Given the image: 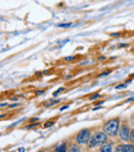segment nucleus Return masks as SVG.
I'll list each match as a JSON object with an SVG mask.
<instances>
[{
	"mask_svg": "<svg viewBox=\"0 0 134 152\" xmlns=\"http://www.w3.org/2000/svg\"><path fill=\"white\" fill-rule=\"evenodd\" d=\"M116 152H133L134 151V144H120L117 145L114 149Z\"/></svg>",
	"mask_w": 134,
	"mask_h": 152,
	"instance_id": "nucleus-5",
	"label": "nucleus"
},
{
	"mask_svg": "<svg viewBox=\"0 0 134 152\" xmlns=\"http://www.w3.org/2000/svg\"><path fill=\"white\" fill-rule=\"evenodd\" d=\"M120 35V32H117V33H112L110 34V36H118Z\"/></svg>",
	"mask_w": 134,
	"mask_h": 152,
	"instance_id": "nucleus-21",
	"label": "nucleus"
},
{
	"mask_svg": "<svg viewBox=\"0 0 134 152\" xmlns=\"http://www.w3.org/2000/svg\"><path fill=\"white\" fill-rule=\"evenodd\" d=\"M103 100H101V102H96V104H95V106L96 107H98V106H101V104H103Z\"/></svg>",
	"mask_w": 134,
	"mask_h": 152,
	"instance_id": "nucleus-17",
	"label": "nucleus"
},
{
	"mask_svg": "<svg viewBox=\"0 0 134 152\" xmlns=\"http://www.w3.org/2000/svg\"><path fill=\"white\" fill-rule=\"evenodd\" d=\"M127 86V83H125V84H121V85H118V86L116 87V89H122V88H125V87Z\"/></svg>",
	"mask_w": 134,
	"mask_h": 152,
	"instance_id": "nucleus-15",
	"label": "nucleus"
},
{
	"mask_svg": "<svg viewBox=\"0 0 134 152\" xmlns=\"http://www.w3.org/2000/svg\"><path fill=\"white\" fill-rule=\"evenodd\" d=\"M68 107H69V106H64V107H63V108H61L60 110H61V111H63V110H65V109H67Z\"/></svg>",
	"mask_w": 134,
	"mask_h": 152,
	"instance_id": "nucleus-24",
	"label": "nucleus"
},
{
	"mask_svg": "<svg viewBox=\"0 0 134 152\" xmlns=\"http://www.w3.org/2000/svg\"><path fill=\"white\" fill-rule=\"evenodd\" d=\"M63 90H64V88H59L56 92H54V93H53V96H54V97H56V96L58 95V94L60 93L61 91H63Z\"/></svg>",
	"mask_w": 134,
	"mask_h": 152,
	"instance_id": "nucleus-13",
	"label": "nucleus"
},
{
	"mask_svg": "<svg viewBox=\"0 0 134 152\" xmlns=\"http://www.w3.org/2000/svg\"><path fill=\"white\" fill-rule=\"evenodd\" d=\"M119 129H120V119L112 118L109 119L103 124L102 130L107 134L109 138H116L119 136Z\"/></svg>",
	"mask_w": 134,
	"mask_h": 152,
	"instance_id": "nucleus-1",
	"label": "nucleus"
},
{
	"mask_svg": "<svg viewBox=\"0 0 134 152\" xmlns=\"http://www.w3.org/2000/svg\"><path fill=\"white\" fill-rule=\"evenodd\" d=\"M60 102L59 99H50V100H48V102L44 104V106L46 107H52V106H54V104H58V102Z\"/></svg>",
	"mask_w": 134,
	"mask_h": 152,
	"instance_id": "nucleus-9",
	"label": "nucleus"
},
{
	"mask_svg": "<svg viewBox=\"0 0 134 152\" xmlns=\"http://www.w3.org/2000/svg\"><path fill=\"white\" fill-rule=\"evenodd\" d=\"M54 124H55V122H54V121H49V122H46V123H44V124H43V127H44V128L50 127V126L54 125Z\"/></svg>",
	"mask_w": 134,
	"mask_h": 152,
	"instance_id": "nucleus-11",
	"label": "nucleus"
},
{
	"mask_svg": "<svg viewBox=\"0 0 134 152\" xmlns=\"http://www.w3.org/2000/svg\"><path fill=\"white\" fill-rule=\"evenodd\" d=\"M67 150L70 151V152H78V151H80V145L74 142V143H72V144L69 145V147H68Z\"/></svg>",
	"mask_w": 134,
	"mask_h": 152,
	"instance_id": "nucleus-7",
	"label": "nucleus"
},
{
	"mask_svg": "<svg viewBox=\"0 0 134 152\" xmlns=\"http://www.w3.org/2000/svg\"><path fill=\"white\" fill-rule=\"evenodd\" d=\"M130 127H129V124L127 122H123L120 126V129H119V138L121 141L125 143L129 142V137H130Z\"/></svg>",
	"mask_w": 134,
	"mask_h": 152,
	"instance_id": "nucleus-4",
	"label": "nucleus"
},
{
	"mask_svg": "<svg viewBox=\"0 0 134 152\" xmlns=\"http://www.w3.org/2000/svg\"><path fill=\"white\" fill-rule=\"evenodd\" d=\"M73 59H74V57L70 56V57H66V58H65V60H66V61H69V60H73Z\"/></svg>",
	"mask_w": 134,
	"mask_h": 152,
	"instance_id": "nucleus-18",
	"label": "nucleus"
},
{
	"mask_svg": "<svg viewBox=\"0 0 134 152\" xmlns=\"http://www.w3.org/2000/svg\"><path fill=\"white\" fill-rule=\"evenodd\" d=\"M37 125H38V123H37V122H35V123L30 124V125H27L26 126V129H30V128H33L34 126H37Z\"/></svg>",
	"mask_w": 134,
	"mask_h": 152,
	"instance_id": "nucleus-14",
	"label": "nucleus"
},
{
	"mask_svg": "<svg viewBox=\"0 0 134 152\" xmlns=\"http://www.w3.org/2000/svg\"><path fill=\"white\" fill-rule=\"evenodd\" d=\"M68 147L66 146V143H63V144H61V145H59V146H57L56 147V149H55V151L56 152H60V151H62V152H64V151H66Z\"/></svg>",
	"mask_w": 134,
	"mask_h": 152,
	"instance_id": "nucleus-8",
	"label": "nucleus"
},
{
	"mask_svg": "<svg viewBox=\"0 0 134 152\" xmlns=\"http://www.w3.org/2000/svg\"><path fill=\"white\" fill-rule=\"evenodd\" d=\"M99 151H101V152H110V151H112L114 150V146H112L110 143H104V144H102L101 146H100V148L98 149Z\"/></svg>",
	"mask_w": 134,
	"mask_h": 152,
	"instance_id": "nucleus-6",
	"label": "nucleus"
},
{
	"mask_svg": "<svg viewBox=\"0 0 134 152\" xmlns=\"http://www.w3.org/2000/svg\"><path fill=\"white\" fill-rule=\"evenodd\" d=\"M43 90H41V91H36V94H37V95H40V94H42L43 93Z\"/></svg>",
	"mask_w": 134,
	"mask_h": 152,
	"instance_id": "nucleus-23",
	"label": "nucleus"
},
{
	"mask_svg": "<svg viewBox=\"0 0 134 152\" xmlns=\"http://www.w3.org/2000/svg\"><path fill=\"white\" fill-rule=\"evenodd\" d=\"M129 142L134 144V128H132L130 132V137H129Z\"/></svg>",
	"mask_w": 134,
	"mask_h": 152,
	"instance_id": "nucleus-10",
	"label": "nucleus"
},
{
	"mask_svg": "<svg viewBox=\"0 0 134 152\" xmlns=\"http://www.w3.org/2000/svg\"><path fill=\"white\" fill-rule=\"evenodd\" d=\"M37 121H38V118H37V117H35V118H32V119L30 120V122H37Z\"/></svg>",
	"mask_w": 134,
	"mask_h": 152,
	"instance_id": "nucleus-20",
	"label": "nucleus"
},
{
	"mask_svg": "<svg viewBox=\"0 0 134 152\" xmlns=\"http://www.w3.org/2000/svg\"><path fill=\"white\" fill-rule=\"evenodd\" d=\"M97 97H99V94L98 93H96V94H94V95H92L90 97V100H94V99H96Z\"/></svg>",
	"mask_w": 134,
	"mask_h": 152,
	"instance_id": "nucleus-16",
	"label": "nucleus"
},
{
	"mask_svg": "<svg viewBox=\"0 0 134 152\" xmlns=\"http://www.w3.org/2000/svg\"><path fill=\"white\" fill-rule=\"evenodd\" d=\"M107 75H108V72H102V74H101V75H99V77H100V78H101V77H104V76H107Z\"/></svg>",
	"mask_w": 134,
	"mask_h": 152,
	"instance_id": "nucleus-22",
	"label": "nucleus"
},
{
	"mask_svg": "<svg viewBox=\"0 0 134 152\" xmlns=\"http://www.w3.org/2000/svg\"><path fill=\"white\" fill-rule=\"evenodd\" d=\"M108 138H109V137H108L103 130H97L94 134H92L88 144H87V147H88L89 149L100 147L102 144L107 142Z\"/></svg>",
	"mask_w": 134,
	"mask_h": 152,
	"instance_id": "nucleus-2",
	"label": "nucleus"
},
{
	"mask_svg": "<svg viewBox=\"0 0 134 152\" xmlns=\"http://www.w3.org/2000/svg\"><path fill=\"white\" fill-rule=\"evenodd\" d=\"M71 26V23H65V24H58V27H63V28H66V27Z\"/></svg>",
	"mask_w": 134,
	"mask_h": 152,
	"instance_id": "nucleus-12",
	"label": "nucleus"
},
{
	"mask_svg": "<svg viewBox=\"0 0 134 152\" xmlns=\"http://www.w3.org/2000/svg\"><path fill=\"white\" fill-rule=\"evenodd\" d=\"M91 136H92V134H91L90 128H84V129H82L80 132H78V134H75V137H74V142L80 144V146H82V145H87L89 140H90Z\"/></svg>",
	"mask_w": 134,
	"mask_h": 152,
	"instance_id": "nucleus-3",
	"label": "nucleus"
},
{
	"mask_svg": "<svg viewBox=\"0 0 134 152\" xmlns=\"http://www.w3.org/2000/svg\"><path fill=\"white\" fill-rule=\"evenodd\" d=\"M125 47H128V45H126V44H121V45H119V48H125Z\"/></svg>",
	"mask_w": 134,
	"mask_h": 152,
	"instance_id": "nucleus-19",
	"label": "nucleus"
}]
</instances>
